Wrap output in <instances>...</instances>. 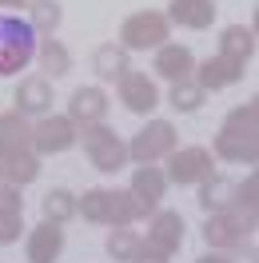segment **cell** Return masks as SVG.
Returning a JSON list of instances; mask_svg holds the SVG:
<instances>
[{
	"instance_id": "obj_1",
	"label": "cell",
	"mask_w": 259,
	"mask_h": 263,
	"mask_svg": "<svg viewBox=\"0 0 259 263\" xmlns=\"http://www.w3.org/2000/svg\"><path fill=\"white\" fill-rule=\"evenodd\" d=\"M215 156L227 160V164L255 167V160H259V100H247V104L227 112V120L219 124V136H215Z\"/></svg>"
},
{
	"instance_id": "obj_2",
	"label": "cell",
	"mask_w": 259,
	"mask_h": 263,
	"mask_svg": "<svg viewBox=\"0 0 259 263\" xmlns=\"http://www.w3.org/2000/svg\"><path fill=\"white\" fill-rule=\"evenodd\" d=\"M76 215L100 228H132L140 219V208L120 187H88L84 196H76Z\"/></svg>"
},
{
	"instance_id": "obj_3",
	"label": "cell",
	"mask_w": 259,
	"mask_h": 263,
	"mask_svg": "<svg viewBox=\"0 0 259 263\" xmlns=\"http://www.w3.org/2000/svg\"><path fill=\"white\" fill-rule=\"evenodd\" d=\"M36 28L16 12H0V76H16L36 56Z\"/></svg>"
},
{
	"instance_id": "obj_4",
	"label": "cell",
	"mask_w": 259,
	"mask_h": 263,
	"mask_svg": "<svg viewBox=\"0 0 259 263\" xmlns=\"http://www.w3.org/2000/svg\"><path fill=\"white\" fill-rule=\"evenodd\" d=\"M172 40V24L163 12L156 8H140V12H132L124 24H120V48L124 52H156L160 44Z\"/></svg>"
},
{
	"instance_id": "obj_5",
	"label": "cell",
	"mask_w": 259,
	"mask_h": 263,
	"mask_svg": "<svg viewBox=\"0 0 259 263\" xmlns=\"http://www.w3.org/2000/svg\"><path fill=\"white\" fill-rule=\"evenodd\" d=\"M76 144H84V156H88L92 167L104 172V176H112V172H120V167L128 164V144H124L108 124H84V128L76 132Z\"/></svg>"
},
{
	"instance_id": "obj_6",
	"label": "cell",
	"mask_w": 259,
	"mask_h": 263,
	"mask_svg": "<svg viewBox=\"0 0 259 263\" xmlns=\"http://www.w3.org/2000/svg\"><path fill=\"white\" fill-rule=\"evenodd\" d=\"M176 144H179V136H176L172 120H147L144 128L132 136L128 160H136V164H160V160H168L176 152Z\"/></svg>"
},
{
	"instance_id": "obj_7",
	"label": "cell",
	"mask_w": 259,
	"mask_h": 263,
	"mask_svg": "<svg viewBox=\"0 0 259 263\" xmlns=\"http://www.w3.org/2000/svg\"><path fill=\"white\" fill-rule=\"evenodd\" d=\"M251 231H255V219H251V215L227 208V212H211L208 215L203 239H208V247H215V251H231V247H239L243 239H251Z\"/></svg>"
},
{
	"instance_id": "obj_8",
	"label": "cell",
	"mask_w": 259,
	"mask_h": 263,
	"mask_svg": "<svg viewBox=\"0 0 259 263\" xmlns=\"http://www.w3.org/2000/svg\"><path fill=\"white\" fill-rule=\"evenodd\" d=\"M211 167H215V156L208 148H176L168 156V172L163 176H168V183L192 187V183H203L208 176H215Z\"/></svg>"
},
{
	"instance_id": "obj_9",
	"label": "cell",
	"mask_w": 259,
	"mask_h": 263,
	"mask_svg": "<svg viewBox=\"0 0 259 263\" xmlns=\"http://www.w3.org/2000/svg\"><path fill=\"white\" fill-rule=\"evenodd\" d=\"M76 124L68 116H40L32 124V152L36 156H60V152L76 148Z\"/></svg>"
},
{
	"instance_id": "obj_10",
	"label": "cell",
	"mask_w": 259,
	"mask_h": 263,
	"mask_svg": "<svg viewBox=\"0 0 259 263\" xmlns=\"http://www.w3.org/2000/svg\"><path fill=\"white\" fill-rule=\"evenodd\" d=\"M116 92H120V104H124L132 116H152L160 108V88H156V80H152L147 72L128 68V72L116 80Z\"/></svg>"
},
{
	"instance_id": "obj_11",
	"label": "cell",
	"mask_w": 259,
	"mask_h": 263,
	"mask_svg": "<svg viewBox=\"0 0 259 263\" xmlns=\"http://www.w3.org/2000/svg\"><path fill=\"white\" fill-rule=\"evenodd\" d=\"M163 192H168V176H163L156 164H140L136 172H132L128 196L136 199V208H140V219H144V215H156V212H160Z\"/></svg>"
},
{
	"instance_id": "obj_12",
	"label": "cell",
	"mask_w": 259,
	"mask_h": 263,
	"mask_svg": "<svg viewBox=\"0 0 259 263\" xmlns=\"http://www.w3.org/2000/svg\"><path fill=\"white\" fill-rule=\"evenodd\" d=\"M179 243H183V215L179 212H156L152 215V223H147V239L144 247L147 251H156V255H176Z\"/></svg>"
},
{
	"instance_id": "obj_13",
	"label": "cell",
	"mask_w": 259,
	"mask_h": 263,
	"mask_svg": "<svg viewBox=\"0 0 259 263\" xmlns=\"http://www.w3.org/2000/svg\"><path fill=\"white\" fill-rule=\"evenodd\" d=\"M192 68H195V56L188 44H176V40H168L156 48V60H152V72L168 84H179V80H192Z\"/></svg>"
},
{
	"instance_id": "obj_14",
	"label": "cell",
	"mask_w": 259,
	"mask_h": 263,
	"mask_svg": "<svg viewBox=\"0 0 259 263\" xmlns=\"http://www.w3.org/2000/svg\"><path fill=\"white\" fill-rule=\"evenodd\" d=\"M104 116H108V92L100 88V84H84L72 92L68 100V120L84 128V124H104Z\"/></svg>"
},
{
	"instance_id": "obj_15",
	"label": "cell",
	"mask_w": 259,
	"mask_h": 263,
	"mask_svg": "<svg viewBox=\"0 0 259 263\" xmlns=\"http://www.w3.org/2000/svg\"><path fill=\"white\" fill-rule=\"evenodd\" d=\"M32 152V124L20 112H0V164Z\"/></svg>"
},
{
	"instance_id": "obj_16",
	"label": "cell",
	"mask_w": 259,
	"mask_h": 263,
	"mask_svg": "<svg viewBox=\"0 0 259 263\" xmlns=\"http://www.w3.org/2000/svg\"><path fill=\"white\" fill-rule=\"evenodd\" d=\"M192 80L199 84L203 92H224V88L243 80V68L224 60V56H208V60H199V64L192 68Z\"/></svg>"
},
{
	"instance_id": "obj_17",
	"label": "cell",
	"mask_w": 259,
	"mask_h": 263,
	"mask_svg": "<svg viewBox=\"0 0 259 263\" xmlns=\"http://www.w3.org/2000/svg\"><path fill=\"white\" fill-rule=\"evenodd\" d=\"M215 0H172L168 4V24H179V28H192V32H203L215 24Z\"/></svg>"
},
{
	"instance_id": "obj_18",
	"label": "cell",
	"mask_w": 259,
	"mask_h": 263,
	"mask_svg": "<svg viewBox=\"0 0 259 263\" xmlns=\"http://www.w3.org/2000/svg\"><path fill=\"white\" fill-rule=\"evenodd\" d=\"M24 251H28V263H56V259H60V251H64V228L40 219V223L28 231Z\"/></svg>"
},
{
	"instance_id": "obj_19",
	"label": "cell",
	"mask_w": 259,
	"mask_h": 263,
	"mask_svg": "<svg viewBox=\"0 0 259 263\" xmlns=\"http://www.w3.org/2000/svg\"><path fill=\"white\" fill-rule=\"evenodd\" d=\"M20 231H24V199H20V187L0 183V247L16 243Z\"/></svg>"
},
{
	"instance_id": "obj_20",
	"label": "cell",
	"mask_w": 259,
	"mask_h": 263,
	"mask_svg": "<svg viewBox=\"0 0 259 263\" xmlns=\"http://www.w3.org/2000/svg\"><path fill=\"white\" fill-rule=\"evenodd\" d=\"M215 56L247 68V60L255 56V28H251V24H227L224 32H219V52H215Z\"/></svg>"
},
{
	"instance_id": "obj_21",
	"label": "cell",
	"mask_w": 259,
	"mask_h": 263,
	"mask_svg": "<svg viewBox=\"0 0 259 263\" xmlns=\"http://www.w3.org/2000/svg\"><path fill=\"white\" fill-rule=\"evenodd\" d=\"M12 112H20V116H48L52 112V84H48V76H28V80H20L16 108H12Z\"/></svg>"
},
{
	"instance_id": "obj_22",
	"label": "cell",
	"mask_w": 259,
	"mask_h": 263,
	"mask_svg": "<svg viewBox=\"0 0 259 263\" xmlns=\"http://www.w3.org/2000/svg\"><path fill=\"white\" fill-rule=\"evenodd\" d=\"M32 60H40V72H48L52 80H60V76L72 72V52H68L64 40H56V36H40V40H36Z\"/></svg>"
},
{
	"instance_id": "obj_23",
	"label": "cell",
	"mask_w": 259,
	"mask_h": 263,
	"mask_svg": "<svg viewBox=\"0 0 259 263\" xmlns=\"http://www.w3.org/2000/svg\"><path fill=\"white\" fill-rule=\"evenodd\" d=\"M235 203V183L227 180V176H208V180L199 183V208L203 212H227Z\"/></svg>"
},
{
	"instance_id": "obj_24",
	"label": "cell",
	"mask_w": 259,
	"mask_h": 263,
	"mask_svg": "<svg viewBox=\"0 0 259 263\" xmlns=\"http://www.w3.org/2000/svg\"><path fill=\"white\" fill-rule=\"evenodd\" d=\"M128 52L120 48V44H100L96 52H92V72H96L100 80H120V76H124V72H128Z\"/></svg>"
},
{
	"instance_id": "obj_25",
	"label": "cell",
	"mask_w": 259,
	"mask_h": 263,
	"mask_svg": "<svg viewBox=\"0 0 259 263\" xmlns=\"http://www.w3.org/2000/svg\"><path fill=\"white\" fill-rule=\"evenodd\" d=\"M28 24L36 28V36H56L60 20H64V8L60 0H28Z\"/></svg>"
},
{
	"instance_id": "obj_26",
	"label": "cell",
	"mask_w": 259,
	"mask_h": 263,
	"mask_svg": "<svg viewBox=\"0 0 259 263\" xmlns=\"http://www.w3.org/2000/svg\"><path fill=\"white\" fill-rule=\"evenodd\" d=\"M140 247H144V239H140V231H132V228H112L108 239H104V251L116 263H132L140 255Z\"/></svg>"
},
{
	"instance_id": "obj_27",
	"label": "cell",
	"mask_w": 259,
	"mask_h": 263,
	"mask_svg": "<svg viewBox=\"0 0 259 263\" xmlns=\"http://www.w3.org/2000/svg\"><path fill=\"white\" fill-rule=\"evenodd\" d=\"M40 212H44V219H48V223H56V228H64L68 219L76 215V196H72L68 187H52L48 196L40 199Z\"/></svg>"
},
{
	"instance_id": "obj_28",
	"label": "cell",
	"mask_w": 259,
	"mask_h": 263,
	"mask_svg": "<svg viewBox=\"0 0 259 263\" xmlns=\"http://www.w3.org/2000/svg\"><path fill=\"white\" fill-rule=\"evenodd\" d=\"M36 176H40V156L36 152H24V156L4 164V183H12V187H28Z\"/></svg>"
},
{
	"instance_id": "obj_29",
	"label": "cell",
	"mask_w": 259,
	"mask_h": 263,
	"mask_svg": "<svg viewBox=\"0 0 259 263\" xmlns=\"http://www.w3.org/2000/svg\"><path fill=\"white\" fill-rule=\"evenodd\" d=\"M203 96H208V92H203V88H199V84L195 80H179V84H172V92H168V104H172V108H176V112H199V108H203Z\"/></svg>"
},
{
	"instance_id": "obj_30",
	"label": "cell",
	"mask_w": 259,
	"mask_h": 263,
	"mask_svg": "<svg viewBox=\"0 0 259 263\" xmlns=\"http://www.w3.org/2000/svg\"><path fill=\"white\" fill-rule=\"evenodd\" d=\"M231 208L255 219V208H259V176H255V172H251L243 183H235V203H231Z\"/></svg>"
},
{
	"instance_id": "obj_31",
	"label": "cell",
	"mask_w": 259,
	"mask_h": 263,
	"mask_svg": "<svg viewBox=\"0 0 259 263\" xmlns=\"http://www.w3.org/2000/svg\"><path fill=\"white\" fill-rule=\"evenodd\" d=\"M132 263H168V255H156V251H147V247H140V255Z\"/></svg>"
},
{
	"instance_id": "obj_32",
	"label": "cell",
	"mask_w": 259,
	"mask_h": 263,
	"mask_svg": "<svg viewBox=\"0 0 259 263\" xmlns=\"http://www.w3.org/2000/svg\"><path fill=\"white\" fill-rule=\"evenodd\" d=\"M195 263H235L231 255H224V251H211V255H199Z\"/></svg>"
},
{
	"instance_id": "obj_33",
	"label": "cell",
	"mask_w": 259,
	"mask_h": 263,
	"mask_svg": "<svg viewBox=\"0 0 259 263\" xmlns=\"http://www.w3.org/2000/svg\"><path fill=\"white\" fill-rule=\"evenodd\" d=\"M0 8H28V0H0Z\"/></svg>"
},
{
	"instance_id": "obj_34",
	"label": "cell",
	"mask_w": 259,
	"mask_h": 263,
	"mask_svg": "<svg viewBox=\"0 0 259 263\" xmlns=\"http://www.w3.org/2000/svg\"><path fill=\"white\" fill-rule=\"evenodd\" d=\"M0 183H4V164H0Z\"/></svg>"
}]
</instances>
